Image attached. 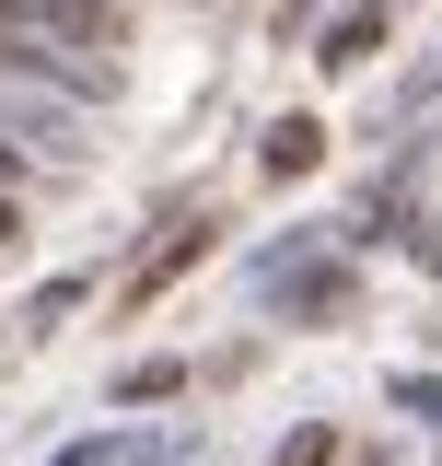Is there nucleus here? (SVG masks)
<instances>
[{
  "instance_id": "1",
  "label": "nucleus",
  "mask_w": 442,
  "mask_h": 466,
  "mask_svg": "<svg viewBox=\"0 0 442 466\" xmlns=\"http://www.w3.org/2000/svg\"><path fill=\"white\" fill-rule=\"evenodd\" d=\"M198 257H210V222H175V233H164V257H152V268L128 280V303H152V291H164V280H186Z\"/></svg>"
},
{
  "instance_id": "2",
  "label": "nucleus",
  "mask_w": 442,
  "mask_h": 466,
  "mask_svg": "<svg viewBox=\"0 0 442 466\" xmlns=\"http://www.w3.org/2000/svg\"><path fill=\"white\" fill-rule=\"evenodd\" d=\"M315 152H326V128H315V116H279V128H268V175H303Z\"/></svg>"
},
{
  "instance_id": "3",
  "label": "nucleus",
  "mask_w": 442,
  "mask_h": 466,
  "mask_svg": "<svg viewBox=\"0 0 442 466\" xmlns=\"http://www.w3.org/2000/svg\"><path fill=\"white\" fill-rule=\"evenodd\" d=\"M337 455V431H291V443H279V466H326Z\"/></svg>"
},
{
  "instance_id": "4",
  "label": "nucleus",
  "mask_w": 442,
  "mask_h": 466,
  "mask_svg": "<svg viewBox=\"0 0 442 466\" xmlns=\"http://www.w3.org/2000/svg\"><path fill=\"white\" fill-rule=\"evenodd\" d=\"M0 245H12V198H0Z\"/></svg>"
}]
</instances>
